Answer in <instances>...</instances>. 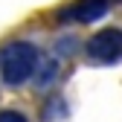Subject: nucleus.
<instances>
[{"label": "nucleus", "instance_id": "1", "mask_svg": "<svg viewBox=\"0 0 122 122\" xmlns=\"http://www.w3.org/2000/svg\"><path fill=\"white\" fill-rule=\"evenodd\" d=\"M41 61V52L29 41H12L0 50V76L9 87H20L26 79L35 76V67Z\"/></svg>", "mask_w": 122, "mask_h": 122}, {"label": "nucleus", "instance_id": "2", "mask_svg": "<svg viewBox=\"0 0 122 122\" xmlns=\"http://www.w3.org/2000/svg\"><path fill=\"white\" fill-rule=\"evenodd\" d=\"M84 55L93 64H116L122 58V29H102L84 44Z\"/></svg>", "mask_w": 122, "mask_h": 122}, {"label": "nucleus", "instance_id": "3", "mask_svg": "<svg viewBox=\"0 0 122 122\" xmlns=\"http://www.w3.org/2000/svg\"><path fill=\"white\" fill-rule=\"evenodd\" d=\"M111 0H76L70 9L58 12V20H79V23H93L102 15H108Z\"/></svg>", "mask_w": 122, "mask_h": 122}, {"label": "nucleus", "instance_id": "4", "mask_svg": "<svg viewBox=\"0 0 122 122\" xmlns=\"http://www.w3.org/2000/svg\"><path fill=\"white\" fill-rule=\"evenodd\" d=\"M58 70H61V61H55V58H41L38 61V67H35V87H41V90H47V87H52L55 84V79H58Z\"/></svg>", "mask_w": 122, "mask_h": 122}, {"label": "nucleus", "instance_id": "5", "mask_svg": "<svg viewBox=\"0 0 122 122\" xmlns=\"http://www.w3.org/2000/svg\"><path fill=\"white\" fill-rule=\"evenodd\" d=\"M67 116V102L61 99V96H52L47 105H44V111H41V119L44 122H58V119H64Z\"/></svg>", "mask_w": 122, "mask_h": 122}, {"label": "nucleus", "instance_id": "6", "mask_svg": "<svg viewBox=\"0 0 122 122\" xmlns=\"http://www.w3.org/2000/svg\"><path fill=\"white\" fill-rule=\"evenodd\" d=\"M73 50H76V41H73V35H67L64 41H58V44H55V52H58L61 58H67Z\"/></svg>", "mask_w": 122, "mask_h": 122}, {"label": "nucleus", "instance_id": "7", "mask_svg": "<svg viewBox=\"0 0 122 122\" xmlns=\"http://www.w3.org/2000/svg\"><path fill=\"white\" fill-rule=\"evenodd\" d=\"M0 122H29V119H26L20 111H12V108H9V111H0Z\"/></svg>", "mask_w": 122, "mask_h": 122}]
</instances>
